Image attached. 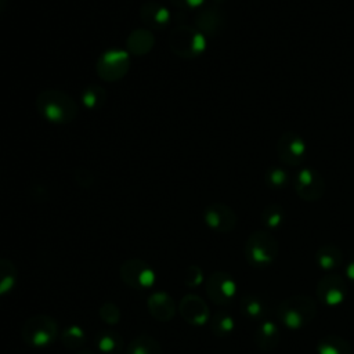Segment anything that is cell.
Wrapping results in <instances>:
<instances>
[{
	"label": "cell",
	"instance_id": "14",
	"mask_svg": "<svg viewBox=\"0 0 354 354\" xmlns=\"http://www.w3.org/2000/svg\"><path fill=\"white\" fill-rule=\"evenodd\" d=\"M317 296L329 306H336L343 301L346 296V283L344 281L336 275H326L324 277L317 286Z\"/></svg>",
	"mask_w": 354,
	"mask_h": 354
},
{
	"label": "cell",
	"instance_id": "16",
	"mask_svg": "<svg viewBox=\"0 0 354 354\" xmlns=\"http://www.w3.org/2000/svg\"><path fill=\"white\" fill-rule=\"evenodd\" d=\"M140 15L142 22L151 28H162L169 22L170 18L167 8L155 1L145 3L140 8Z\"/></svg>",
	"mask_w": 354,
	"mask_h": 354
},
{
	"label": "cell",
	"instance_id": "25",
	"mask_svg": "<svg viewBox=\"0 0 354 354\" xmlns=\"http://www.w3.org/2000/svg\"><path fill=\"white\" fill-rule=\"evenodd\" d=\"M234 326H235L234 318L227 311L220 310L214 313L213 317L210 318V329L218 337H224L230 335L234 330Z\"/></svg>",
	"mask_w": 354,
	"mask_h": 354
},
{
	"label": "cell",
	"instance_id": "22",
	"mask_svg": "<svg viewBox=\"0 0 354 354\" xmlns=\"http://www.w3.org/2000/svg\"><path fill=\"white\" fill-rule=\"evenodd\" d=\"M317 263L324 270H333L343 263V253L335 245H324L317 252Z\"/></svg>",
	"mask_w": 354,
	"mask_h": 354
},
{
	"label": "cell",
	"instance_id": "20",
	"mask_svg": "<svg viewBox=\"0 0 354 354\" xmlns=\"http://www.w3.org/2000/svg\"><path fill=\"white\" fill-rule=\"evenodd\" d=\"M279 330L272 321H264L256 330L254 340L261 350H272L278 344Z\"/></svg>",
	"mask_w": 354,
	"mask_h": 354
},
{
	"label": "cell",
	"instance_id": "3",
	"mask_svg": "<svg viewBox=\"0 0 354 354\" xmlns=\"http://www.w3.org/2000/svg\"><path fill=\"white\" fill-rule=\"evenodd\" d=\"M315 303L307 296H295L285 299L278 307V318L289 329H299L311 322L315 315Z\"/></svg>",
	"mask_w": 354,
	"mask_h": 354
},
{
	"label": "cell",
	"instance_id": "18",
	"mask_svg": "<svg viewBox=\"0 0 354 354\" xmlns=\"http://www.w3.org/2000/svg\"><path fill=\"white\" fill-rule=\"evenodd\" d=\"M124 354H162V346L153 336L144 332L127 344Z\"/></svg>",
	"mask_w": 354,
	"mask_h": 354
},
{
	"label": "cell",
	"instance_id": "2",
	"mask_svg": "<svg viewBox=\"0 0 354 354\" xmlns=\"http://www.w3.org/2000/svg\"><path fill=\"white\" fill-rule=\"evenodd\" d=\"M21 337L32 347H47L59 337L58 322L46 314L33 315L24 322Z\"/></svg>",
	"mask_w": 354,
	"mask_h": 354
},
{
	"label": "cell",
	"instance_id": "30",
	"mask_svg": "<svg viewBox=\"0 0 354 354\" xmlns=\"http://www.w3.org/2000/svg\"><path fill=\"white\" fill-rule=\"evenodd\" d=\"M266 183L271 188H282L288 184L289 176L288 173L281 167H271L266 171Z\"/></svg>",
	"mask_w": 354,
	"mask_h": 354
},
{
	"label": "cell",
	"instance_id": "4",
	"mask_svg": "<svg viewBox=\"0 0 354 354\" xmlns=\"http://www.w3.org/2000/svg\"><path fill=\"white\" fill-rule=\"evenodd\" d=\"M278 254L277 239L268 231L253 232L245 245V256L252 266L264 267Z\"/></svg>",
	"mask_w": 354,
	"mask_h": 354
},
{
	"label": "cell",
	"instance_id": "27",
	"mask_svg": "<svg viewBox=\"0 0 354 354\" xmlns=\"http://www.w3.org/2000/svg\"><path fill=\"white\" fill-rule=\"evenodd\" d=\"M242 313L252 319H259L264 314V304L256 296H245L241 300Z\"/></svg>",
	"mask_w": 354,
	"mask_h": 354
},
{
	"label": "cell",
	"instance_id": "1",
	"mask_svg": "<svg viewBox=\"0 0 354 354\" xmlns=\"http://www.w3.org/2000/svg\"><path fill=\"white\" fill-rule=\"evenodd\" d=\"M39 113L53 123H69L77 115V105L72 97L59 90H44L36 98Z\"/></svg>",
	"mask_w": 354,
	"mask_h": 354
},
{
	"label": "cell",
	"instance_id": "34",
	"mask_svg": "<svg viewBox=\"0 0 354 354\" xmlns=\"http://www.w3.org/2000/svg\"><path fill=\"white\" fill-rule=\"evenodd\" d=\"M76 354H95V353L91 351V350H87V348H82V350H79Z\"/></svg>",
	"mask_w": 354,
	"mask_h": 354
},
{
	"label": "cell",
	"instance_id": "26",
	"mask_svg": "<svg viewBox=\"0 0 354 354\" xmlns=\"http://www.w3.org/2000/svg\"><path fill=\"white\" fill-rule=\"evenodd\" d=\"M283 218H285V212L282 206L278 203H271L266 206L261 213V221L268 228L279 227L283 223Z\"/></svg>",
	"mask_w": 354,
	"mask_h": 354
},
{
	"label": "cell",
	"instance_id": "10",
	"mask_svg": "<svg viewBox=\"0 0 354 354\" xmlns=\"http://www.w3.org/2000/svg\"><path fill=\"white\" fill-rule=\"evenodd\" d=\"M295 189L301 199L315 202L325 192V181L315 169H301L295 178Z\"/></svg>",
	"mask_w": 354,
	"mask_h": 354
},
{
	"label": "cell",
	"instance_id": "31",
	"mask_svg": "<svg viewBox=\"0 0 354 354\" xmlns=\"http://www.w3.org/2000/svg\"><path fill=\"white\" fill-rule=\"evenodd\" d=\"M183 282L188 288H196L203 282V272L198 266H189L183 277Z\"/></svg>",
	"mask_w": 354,
	"mask_h": 354
},
{
	"label": "cell",
	"instance_id": "29",
	"mask_svg": "<svg viewBox=\"0 0 354 354\" xmlns=\"http://www.w3.org/2000/svg\"><path fill=\"white\" fill-rule=\"evenodd\" d=\"M98 315H100L101 321L105 322L106 325H116L120 322V318H122L119 306H116L112 301L102 303L101 307L98 308Z\"/></svg>",
	"mask_w": 354,
	"mask_h": 354
},
{
	"label": "cell",
	"instance_id": "19",
	"mask_svg": "<svg viewBox=\"0 0 354 354\" xmlns=\"http://www.w3.org/2000/svg\"><path fill=\"white\" fill-rule=\"evenodd\" d=\"M127 48L136 55H144L153 47V35L148 29H136L127 37Z\"/></svg>",
	"mask_w": 354,
	"mask_h": 354
},
{
	"label": "cell",
	"instance_id": "32",
	"mask_svg": "<svg viewBox=\"0 0 354 354\" xmlns=\"http://www.w3.org/2000/svg\"><path fill=\"white\" fill-rule=\"evenodd\" d=\"M176 7H187V8H194L199 7L203 4L205 0H170Z\"/></svg>",
	"mask_w": 354,
	"mask_h": 354
},
{
	"label": "cell",
	"instance_id": "24",
	"mask_svg": "<svg viewBox=\"0 0 354 354\" xmlns=\"http://www.w3.org/2000/svg\"><path fill=\"white\" fill-rule=\"evenodd\" d=\"M317 350H318V354H350L351 353L350 344L344 339L336 335H328L324 339H321L318 342Z\"/></svg>",
	"mask_w": 354,
	"mask_h": 354
},
{
	"label": "cell",
	"instance_id": "5",
	"mask_svg": "<svg viewBox=\"0 0 354 354\" xmlns=\"http://www.w3.org/2000/svg\"><path fill=\"white\" fill-rule=\"evenodd\" d=\"M169 39L171 51L183 58H194L206 47L205 35H202L196 28L177 26L170 32Z\"/></svg>",
	"mask_w": 354,
	"mask_h": 354
},
{
	"label": "cell",
	"instance_id": "8",
	"mask_svg": "<svg viewBox=\"0 0 354 354\" xmlns=\"http://www.w3.org/2000/svg\"><path fill=\"white\" fill-rule=\"evenodd\" d=\"M307 153L303 137L295 131H285L277 141V155L288 166H299Z\"/></svg>",
	"mask_w": 354,
	"mask_h": 354
},
{
	"label": "cell",
	"instance_id": "12",
	"mask_svg": "<svg viewBox=\"0 0 354 354\" xmlns=\"http://www.w3.org/2000/svg\"><path fill=\"white\" fill-rule=\"evenodd\" d=\"M206 225L217 232H230L236 225V214L224 203L209 205L203 212Z\"/></svg>",
	"mask_w": 354,
	"mask_h": 354
},
{
	"label": "cell",
	"instance_id": "13",
	"mask_svg": "<svg viewBox=\"0 0 354 354\" xmlns=\"http://www.w3.org/2000/svg\"><path fill=\"white\" fill-rule=\"evenodd\" d=\"M148 313L159 322H169L177 311L173 297L162 290L152 292L147 299Z\"/></svg>",
	"mask_w": 354,
	"mask_h": 354
},
{
	"label": "cell",
	"instance_id": "21",
	"mask_svg": "<svg viewBox=\"0 0 354 354\" xmlns=\"http://www.w3.org/2000/svg\"><path fill=\"white\" fill-rule=\"evenodd\" d=\"M18 281V270L15 264L6 257H0V296L10 293Z\"/></svg>",
	"mask_w": 354,
	"mask_h": 354
},
{
	"label": "cell",
	"instance_id": "33",
	"mask_svg": "<svg viewBox=\"0 0 354 354\" xmlns=\"http://www.w3.org/2000/svg\"><path fill=\"white\" fill-rule=\"evenodd\" d=\"M346 275L348 277V279H351L354 282V260L347 266L346 268Z\"/></svg>",
	"mask_w": 354,
	"mask_h": 354
},
{
	"label": "cell",
	"instance_id": "9",
	"mask_svg": "<svg viewBox=\"0 0 354 354\" xmlns=\"http://www.w3.org/2000/svg\"><path fill=\"white\" fill-rule=\"evenodd\" d=\"M129 71V54L123 50H108L97 62V73L102 80L113 82Z\"/></svg>",
	"mask_w": 354,
	"mask_h": 354
},
{
	"label": "cell",
	"instance_id": "6",
	"mask_svg": "<svg viewBox=\"0 0 354 354\" xmlns=\"http://www.w3.org/2000/svg\"><path fill=\"white\" fill-rule=\"evenodd\" d=\"M120 279L130 288L145 290L155 285L156 274L153 268L141 259H127L119 268Z\"/></svg>",
	"mask_w": 354,
	"mask_h": 354
},
{
	"label": "cell",
	"instance_id": "15",
	"mask_svg": "<svg viewBox=\"0 0 354 354\" xmlns=\"http://www.w3.org/2000/svg\"><path fill=\"white\" fill-rule=\"evenodd\" d=\"M195 25L202 35L216 36L224 28V14L216 6L207 7L198 14L195 19Z\"/></svg>",
	"mask_w": 354,
	"mask_h": 354
},
{
	"label": "cell",
	"instance_id": "28",
	"mask_svg": "<svg viewBox=\"0 0 354 354\" xmlns=\"http://www.w3.org/2000/svg\"><path fill=\"white\" fill-rule=\"evenodd\" d=\"M106 93H105V90L102 88V87H100V86H90V87H87L84 91H83V94H82V101H83V104L87 106V108H90V109H94V108H98V106H101L102 104H104V101H105V95Z\"/></svg>",
	"mask_w": 354,
	"mask_h": 354
},
{
	"label": "cell",
	"instance_id": "7",
	"mask_svg": "<svg viewBox=\"0 0 354 354\" xmlns=\"http://www.w3.org/2000/svg\"><path fill=\"white\" fill-rule=\"evenodd\" d=\"M205 290L212 303L217 306H227L235 297L236 283L230 274L216 271L206 278Z\"/></svg>",
	"mask_w": 354,
	"mask_h": 354
},
{
	"label": "cell",
	"instance_id": "23",
	"mask_svg": "<svg viewBox=\"0 0 354 354\" xmlns=\"http://www.w3.org/2000/svg\"><path fill=\"white\" fill-rule=\"evenodd\" d=\"M61 344L68 350H82V346L86 342L84 329L80 325H69L59 333Z\"/></svg>",
	"mask_w": 354,
	"mask_h": 354
},
{
	"label": "cell",
	"instance_id": "36",
	"mask_svg": "<svg viewBox=\"0 0 354 354\" xmlns=\"http://www.w3.org/2000/svg\"><path fill=\"white\" fill-rule=\"evenodd\" d=\"M216 3H223V1H225V0H214Z\"/></svg>",
	"mask_w": 354,
	"mask_h": 354
},
{
	"label": "cell",
	"instance_id": "17",
	"mask_svg": "<svg viewBox=\"0 0 354 354\" xmlns=\"http://www.w3.org/2000/svg\"><path fill=\"white\" fill-rule=\"evenodd\" d=\"M95 346L102 354H120L124 348V340L115 330H101L95 336Z\"/></svg>",
	"mask_w": 354,
	"mask_h": 354
},
{
	"label": "cell",
	"instance_id": "11",
	"mask_svg": "<svg viewBox=\"0 0 354 354\" xmlns=\"http://www.w3.org/2000/svg\"><path fill=\"white\" fill-rule=\"evenodd\" d=\"M177 310H178L181 318L187 324L194 325V326H201V325L206 324L210 318L207 304L198 295H192V293L185 295L180 300Z\"/></svg>",
	"mask_w": 354,
	"mask_h": 354
},
{
	"label": "cell",
	"instance_id": "35",
	"mask_svg": "<svg viewBox=\"0 0 354 354\" xmlns=\"http://www.w3.org/2000/svg\"><path fill=\"white\" fill-rule=\"evenodd\" d=\"M6 4H7V0H0V12L6 8Z\"/></svg>",
	"mask_w": 354,
	"mask_h": 354
}]
</instances>
